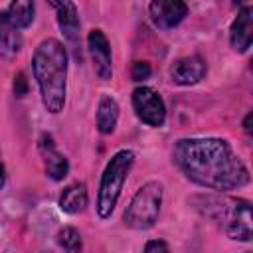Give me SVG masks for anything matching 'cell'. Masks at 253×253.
Listing matches in <instances>:
<instances>
[{"label": "cell", "instance_id": "obj_15", "mask_svg": "<svg viewBox=\"0 0 253 253\" xmlns=\"http://www.w3.org/2000/svg\"><path fill=\"white\" fill-rule=\"evenodd\" d=\"M22 47L20 32L10 24L6 12H0V53L4 55H16Z\"/></svg>", "mask_w": 253, "mask_h": 253}, {"label": "cell", "instance_id": "obj_6", "mask_svg": "<svg viewBox=\"0 0 253 253\" xmlns=\"http://www.w3.org/2000/svg\"><path fill=\"white\" fill-rule=\"evenodd\" d=\"M132 107L138 119L150 126H162L166 119V107L162 97L150 87H138L132 93Z\"/></svg>", "mask_w": 253, "mask_h": 253}, {"label": "cell", "instance_id": "obj_21", "mask_svg": "<svg viewBox=\"0 0 253 253\" xmlns=\"http://www.w3.org/2000/svg\"><path fill=\"white\" fill-rule=\"evenodd\" d=\"M243 126H245V130H247V134L251 132V113L245 117V123H243Z\"/></svg>", "mask_w": 253, "mask_h": 253}, {"label": "cell", "instance_id": "obj_1", "mask_svg": "<svg viewBox=\"0 0 253 253\" xmlns=\"http://www.w3.org/2000/svg\"><path fill=\"white\" fill-rule=\"evenodd\" d=\"M174 162L204 188L227 192L249 184L247 166L223 138H182L174 146Z\"/></svg>", "mask_w": 253, "mask_h": 253}, {"label": "cell", "instance_id": "obj_7", "mask_svg": "<svg viewBox=\"0 0 253 253\" xmlns=\"http://www.w3.org/2000/svg\"><path fill=\"white\" fill-rule=\"evenodd\" d=\"M87 45L93 57V67L99 79L107 81L113 75V57H111V45L107 36L101 30H91L87 36Z\"/></svg>", "mask_w": 253, "mask_h": 253}, {"label": "cell", "instance_id": "obj_8", "mask_svg": "<svg viewBox=\"0 0 253 253\" xmlns=\"http://www.w3.org/2000/svg\"><path fill=\"white\" fill-rule=\"evenodd\" d=\"M148 12L156 28L170 30L184 20V16L188 14V6L180 0H154L150 2Z\"/></svg>", "mask_w": 253, "mask_h": 253}, {"label": "cell", "instance_id": "obj_22", "mask_svg": "<svg viewBox=\"0 0 253 253\" xmlns=\"http://www.w3.org/2000/svg\"><path fill=\"white\" fill-rule=\"evenodd\" d=\"M4 180H6V174H4V166H2V162H0V188L4 186Z\"/></svg>", "mask_w": 253, "mask_h": 253}, {"label": "cell", "instance_id": "obj_11", "mask_svg": "<svg viewBox=\"0 0 253 253\" xmlns=\"http://www.w3.org/2000/svg\"><path fill=\"white\" fill-rule=\"evenodd\" d=\"M40 150H42V156H43V164H45V172L51 180L59 182L67 176L69 172V162L67 158L55 148L53 140L49 134H43L42 140H40Z\"/></svg>", "mask_w": 253, "mask_h": 253}, {"label": "cell", "instance_id": "obj_14", "mask_svg": "<svg viewBox=\"0 0 253 253\" xmlns=\"http://www.w3.org/2000/svg\"><path fill=\"white\" fill-rule=\"evenodd\" d=\"M119 121V105L113 97L103 95L99 101V109H97V128L103 134H109L115 130Z\"/></svg>", "mask_w": 253, "mask_h": 253}, {"label": "cell", "instance_id": "obj_13", "mask_svg": "<svg viewBox=\"0 0 253 253\" xmlns=\"http://www.w3.org/2000/svg\"><path fill=\"white\" fill-rule=\"evenodd\" d=\"M87 188L85 184H71L67 186L61 196H59V208L65 211V213H81L85 208H87Z\"/></svg>", "mask_w": 253, "mask_h": 253}, {"label": "cell", "instance_id": "obj_16", "mask_svg": "<svg viewBox=\"0 0 253 253\" xmlns=\"http://www.w3.org/2000/svg\"><path fill=\"white\" fill-rule=\"evenodd\" d=\"M10 24L16 28V30H22V28H28L34 20V2L30 0H16L8 6V12H6Z\"/></svg>", "mask_w": 253, "mask_h": 253}, {"label": "cell", "instance_id": "obj_9", "mask_svg": "<svg viewBox=\"0 0 253 253\" xmlns=\"http://www.w3.org/2000/svg\"><path fill=\"white\" fill-rule=\"evenodd\" d=\"M57 8V24L71 45L75 57L81 61V45H79V16L73 2H51Z\"/></svg>", "mask_w": 253, "mask_h": 253}, {"label": "cell", "instance_id": "obj_19", "mask_svg": "<svg viewBox=\"0 0 253 253\" xmlns=\"http://www.w3.org/2000/svg\"><path fill=\"white\" fill-rule=\"evenodd\" d=\"M144 253H170V249L162 239H152V241L146 243Z\"/></svg>", "mask_w": 253, "mask_h": 253}, {"label": "cell", "instance_id": "obj_17", "mask_svg": "<svg viewBox=\"0 0 253 253\" xmlns=\"http://www.w3.org/2000/svg\"><path fill=\"white\" fill-rule=\"evenodd\" d=\"M57 243L59 247L65 251V253H81V247H83V239H81V233L75 229V227H61L59 233H57Z\"/></svg>", "mask_w": 253, "mask_h": 253}, {"label": "cell", "instance_id": "obj_18", "mask_svg": "<svg viewBox=\"0 0 253 253\" xmlns=\"http://www.w3.org/2000/svg\"><path fill=\"white\" fill-rule=\"evenodd\" d=\"M148 75H150V65H148V63H144V61H136V63H132L130 77H132L134 81H142V79H146Z\"/></svg>", "mask_w": 253, "mask_h": 253}, {"label": "cell", "instance_id": "obj_5", "mask_svg": "<svg viewBox=\"0 0 253 253\" xmlns=\"http://www.w3.org/2000/svg\"><path fill=\"white\" fill-rule=\"evenodd\" d=\"M213 200V198H211ZM215 206H208L204 213L211 219H223L225 231L231 239L251 241V206L245 200H213Z\"/></svg>", "mask_w": 253, "mask_h": 253}, {"label": "cell", "instance_id": "obj_20", "mask_svg": "<svg viewBox=\"0 0 253 253\" xmlns=\"http://www.w3.org/2000/svg\"><path fill=\"white\" fill-rule=\"evenodd\" d=\"M14 93L18 97H24L28 93V81H26V75L24 73H18L14 77Z\"/></svg>", "mask_w": 253, "mask_h": 253}, {"label": "cell", "instance_id": "obj_23", "mask_svg": "<svg viewBox=\"0 0 253 253\" xmlns=\"http://www.w3.org/2000/svg\"><path fill=\"white\" fill-rule=\"evenodd\" d=\"M247 253H249V251H247Z\"/></svg>", "mask_w": 253, "mask_h": 253}, {"label": "cell", "instance_id": "obj_4", "mask_svg": "<svg viewBox=\"0 0 253 253\" xmlns=\"http://www.w3.org/2000/svg\"><path fill=\"white\" fill-rule=\"evenodd\" d=\"M162 206V184L152 180L146 182L130 200L123 221L130 229H150L160 213Z\"/></svg>", "mask_w": 253, "mask_h": 253}, {"label": "cell", "instance_id": "obj_12", "mask_svg": "<svg viewBox=\"0 0 253 253\" xmlns=\"http://www.w3.org/2000/svg\"><path fill=\"white\" fill-rule=\"evenodd\" d=\"M229 40L235 51L243 53L251 47V40H253V8L251 6L243 8L233 20L229 30Z\"/></svg>", "mask_w": 253, "mask_h": 253}, {"label": "cell", "instance_id": "obj_3", "mask_svg": "<svg viewBox=\"0 0 253 253\" xmlns=\"http://www.w3.org/2000/svg\"><path fill=\"white\" fill-rule=\"evenodd\" d=\"M132 162H134V152L132 150H121L109 160V164H107V168L101 176V184H99V196H97V213H99V217L107 219L113 213V210L117 206V200L121 196L123 184H125V180H126V176L132 168Z\"/></svg>", "mask_w": 253, "mask_h": 253}, {"label": "cell", "instance_id": "obj_2", "mask_svg": "<svg viewBox=\"0 0 253 253\" xmlns=\"http://www.w3.org/2000/svg\"><path fill=\"white\" fill-rule=\"evenodd\" d=\"M32 67L45 111L51 115L59 113L67 91V51L63 43L53 38L43 40L34 51Z\"/></svg>", "mask_w": 253, "mask_h": 253}, {"label": "cell", "instance_id": "obj_10", "mask_svg": "<svg viewBox=\"0 0 253 253\" xmlns=\"http://www.w3.org/2000/svg\"><path fill=\"white\" fill-rule=\"evenodd\" d=\"M206 61L200 55H188L178 59L172 69H170V77L174 83L178 85H196L198 81H202L206 77Z\"/></svg>", "mask_w": 253, "mask_h": 253}]
</instances>
